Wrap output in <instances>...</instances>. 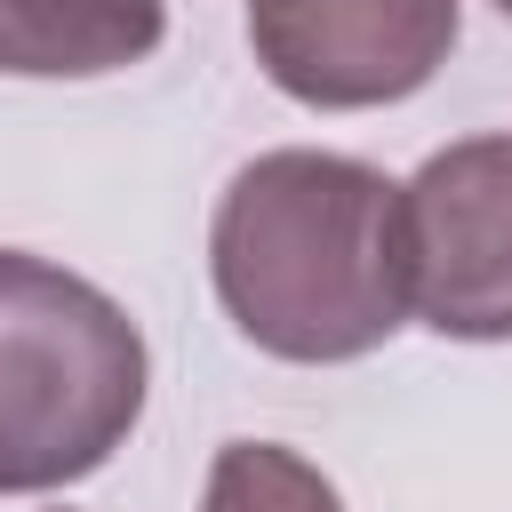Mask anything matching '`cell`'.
<instances>
[{
  "mask_svg": "<svg viewBox=\"0 0 512 512\" xmlns=\"http://www.w3.org/2000/svg\"><path fill=\"white\" fill-rule=\"evenodd\" d=\"M208 272L232 328L296 368L368 360L408 320L400 184L344 152H256L208 224Z\"/></svg>",
  "mask_w": 512,
  "mask_h": 512,
  "instance_id": "1",
  "label": "cell"
},
{
  "mask_svg": "<svg viewBox=\"0 0 512 512\" xmlns=\"http://www.w3.org/2000/svg\"><path fill=\"white\" fill-rule=\"evenodd\" d=\"M144 384V336L96 280L0 248V496L104 472L144 416Z\"/></svg>",
  "mask_w": 512,
  "mask_h": 512,
  "instance_id": "2",
  "label": "cell"
},
{
  "mask_svg": "<svg viewBox=\"0 0 512 512\" xmlns=\"http://www.w3.org/2000/svg\"><path fill=\"white\" fill-rule=\"evenodd\" d=\"M400 264L432 336H512V136H464L400 184Z\"/></svg>",
  "mask_w": 512,
  "mask_h": 512,
  "instance_id": "3",
  "label": "cell"
},
{
  "mask_svg": "<svg viewBox=\"0 0 512 512\" xmlns=\"http://www.w3.org/2000/svg\"><path fill=\"white\" fill-rule=\"evenodd\" d=\"M456 0H264L248 48L264 80L312 112H368L416 96L456 48Z\"/></svg>",
  "mask_w": 512,
  "mask_h": 512,
  "instance_id": "4",
  "label": "cell"
},
{
  "mask_svg": "<svg viewBox=\"0 0 512 512\" xmlns=\"http://www.w3.org/2000/svg\"><path fill=\"white\" fill-rule=\"evenodd\" d=\"M168 0H0V72L104 80L160 48Z\"/></svg>",
  "mask_w": 512,
  "mask_h": 512,
  "instance_id": "5",
  "label": "cell"
},
{
  "mask_svg": "<svg viewBox=\"0 0 512 512\" xmlns=\"http://www.w3.org/2000/svg\"><path fill=\"white\" fill-rule=\"evenodd\" d=\"M200 512H344V496L312 456L280 440H224L208 464Z\"/></svg>",
  "mask_w": 512,
  "mask_h": 512,
  "instance_id": "6",
  "label": "cell"
},
{
  "mask_svg": "<svg viewBox=\"0 0 512 512\" xmlns=\"http://www.w3.org/2000/svg\"><path fill=\"white\" fill-rule=\"evenodd\" d=\"M496 8H504V16H512V0H496Z\"/></svg>",
  "mask_w": 512,
  "mask_h": 512,
  "instance_id": "7",
  "label": "cell"
},
{
  "mask_svg": "<svg viewBox=\"0 0 512 512\" xmlns=\"http://www.w3.org/2000/svg\"><path fill=\"white\" fill-rule=\"evenodd\" d=\"M248 8H264V0H248Z\"/></svg>",
  "mask_w": 512,
  "mask_h": 512,
  "instance_id": "8",
  "label": "cell"
}]
</instances>
